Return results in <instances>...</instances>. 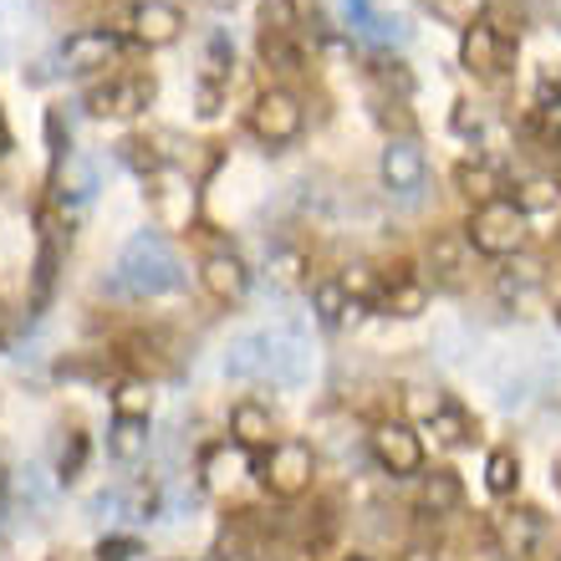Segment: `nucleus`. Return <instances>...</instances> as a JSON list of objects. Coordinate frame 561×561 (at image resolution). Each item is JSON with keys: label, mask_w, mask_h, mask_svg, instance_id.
Returning <instances> with one entry per match:
<instances>
[{"label": "nucleus", "mask_w": 561, "mask_h": 561, "mask_svg": "<svg viewBox=\"0 0 561 561\" xmlns=\"http://www.w3.org/2000/svg\"><path fill=\"white\" fill-rule=\"evenodd\" d=\"M184 280H190V271H184L179 251L169 245V236L163 230H138L118 251V266H113L107 291L128 296V301H153V296L184 291Z\"/></svg>", "instance_id": "nucleus-1"}, {"label": "nucleus", "mask_w": 561, "mask_h": 561, "mask_svg": "<svg viewBox=\"0 0 561 561\" xmlns=\"http://www.w3.org/2000/svg\"><path fill=\"white\" fill-rule=\"evenodd\" d=\"M148 190H144V199H148V215H153V225L159 230H190L194 225V179L179 169V163H163V169H153V174L144 179Z\"/></svg>", "instance_id": "nucleus-2"}, {"label": "nucleus", "mask_w": 561, "mask_h": 561, "mask_svg": "<svg viewBox=\"0 0 561 561\" xmlns=\"http://www.w3.org/2000/svg\"><path fill=\"white\" fill-rule=\"evenodd\" d=\"M465 240H470L480 255H516L520 240H526V215H520L511 199H490V205H480L470 215V225H465Z\"/></svg>", "instance_id": "nucleus-3"}, {"label": "nucleus", "mask_w": 561, "mask_h": 561, "mask_svg": "<svg viewBox=\"0 0 561 561\" xmlns=\"http://www.w3.org/2000/svg\"><path fill=\"white\" fill-rule=\"evenodd\" d=\"M301 128H307V107H301V98L286 88H271L261 92L251 103V134L261 138L266 148H286L301 138Z\"/></svg>", "instance_id": "nucleus-4"}, {"label": "nucleus", "mask_w": 561, "mask_h": 561, "mask_svg": "<svg viewBox=\"0 0 561 561\" xmlns=\"http://www.w3.org/2000/svg\"><path fill=\"white\" fill-rule=\"evenodd\" d=\"M311 474H317V449L307 439H280L271 444L266 465H261V480H266L271 495L280 501H296V495H307L311 490Z\"/></svg>", "instance_id": "nucleus-5"}, {"label": "nucleus", "mask_w": 561, "mask_h": 561, "mask_svg": "<svg viewBox=\"0 0 561 561\" xmlns=\"http://www.w3.org/2000/svg\"><path fill=\"white\" fill-rule=\"evenodd\" d=\"M490 388H495V399H501V409H520V403H531L541 388H547V363H536L531 353H501L490 357L485 368Z\"/></svg>", "instance_id": "nucleus-6"}, {"label": "nucleus", "mask_w": 561, "mask_h": 561, "mask_svg": "<svg viewBox=\"0 0 561 561\" xmlns=\"http://www.w3.org/2000/svg\"><path fill=\"white\" fill-rule=\"evenodd\" d=\"M266 332V378L261 383H280V388H301L311 368V347L301 337V327L280 322V327H261Z\"/></svg>", "instance_id": "nucleus-7"}, {"label": "nucleus", "mask_w": 561, "mask_h": 561, "mask_svg": "<svg viewBox=\"0 0 561 561\" xmlns=\"http://www.w3.org/2000/svg\"><path fill=\"white\" fill-rule=\"evenodd\" d=\"M368 449L393 480L424 470V439H419V428H409L403 419H383V424L368 434Z\"/></svg>", "instance_id": "nucleus-8"}, {"label": "nucleus", "mask_w": 561, "mask_h": 561, "mask_svg": "<svg viewBox=\"0 0 561 561\" xmlns=\"http://www.w3.org/2000/svg\"><path fill=\"white\" fill-rule=\"evenodd\" d=\"M88 103L98 118H138L148 103H153V77L128 72V77H107L88 92Z\"/></svg>", "instance_id": "nucleus-9"}, {"label": "nucleus", "mask_w": 561, "mask_h": 561, "mask_svg": "<svg viewBox=\"0 0 561 561\" xmlns=\"http://www.w3.org/2000/svg\"><path fill=\"white\" fill-rule=\"evenodd\" d=\"M113 61H118V31H107V26H82L61 42V67L77 77L107 72Z\"/></svg>", "instance_id": "nucleus-10"}, {"label": "nucleus", "mask_w": 561, "mask_h": 561, "mask_svg": "<svg viewBox=\"0 0 561 561\" xmlns=\"http://www.w3.org/2000/svg\"><path fill=\"white\" fill-rule=\"evenodd\" d=\"M378 174H383V190L399 194V199H414L419 190H424V148L414 144V138H388L383 159H378Z\"/></svg>", "instance_id": "nucleus-11"}, {"label": "nucleus", "mask_w": 561, "mask_h": 561, "mask_svg": "<svg viewBox=\"0 0 561 561\" xmlns=\"http://www.w3.org/2000/svg\"><path fill=\"white\" fill-rule=\"evenodd\" d=\"M128 31L138 46H174L184 36V11L174 0H138L128 11Z\"/></svg>", "instance_id": "nucleus-12"}, {"label": "nucleus", "mask_w": 561, "mask_h": 561, "mask_svg": "<svg viewBox=\"0 0 561 561\" xmlns=\"http://www.w3.org/2000/svg\"><path fill=\"white\" fill-rule=\"evenodd\" d=\"M199 286H205L220 307H236L240 296H245V286H251V271H245V261H240L236 251H209L205 261H199Z\"/></svg>", "instance_id": "nucleus-13"}, {"label": "nucleus", "mask_w": 561, "mask_h": 561, "mask_svg": "<svg viewBox=\"0 0 561 561\" xmlns=\"http://www.w3.org/2000/svg\"><path fill=\"white\" fill-rule=\"evenodd\" d=\"M459 67L474 72V77L505 72V42H501V31L490 26V21H480V26H470L465 36H459Z\"/></svg>", "instance_id": "nucleus-14"}, {"label": "nucleus", "mask_w": 561, "mask_h": 561, "mask_svg": "<svg viewBox=\"0 0 561 561\" xmlns=\"http://www.w3.org/2000/svg\"><path fill=\"white\" fill-rule=\"evenodd\" d=\"M245 474H251V459H245V449H240L236 439L209 444L205 455H199V480H205V490H215V495L236 490Z\"/></svg>", "instance_id": "nucleus-15"}, {"label": "nucleus", "mask_w": 561, "mask_h": 561, "mask_svg": "<svg viewBox=\"0 0 561 561\" xmlns=\"http://www.w3.org/2000/svg\"><path fill=\"white\" fill-rule=\"evenodd\" d=\"M342 11H347L353 36H363V42H373V46H393L409 36V26H403L399 15H383L373 0H342Z\"/></svg>", "instance_id": "nucleus-16"}, {"label": "nucleus", "mask_w": 561, "mask_h": 561, "mask_svg": "<svg viewBox=\"0 0 561 561\" xmlns=\"http://www.w3.org/2000/svg\"><path fill=\"white\" fill-rule=\"evenodd\" d=\"M225 373L240 378V383H261V378H266V332H261V327H255V332H240V337L230 342Z\"/></svg>", "instance_id": "nucleus-17"}, {"label": "nucleus", "mask_w": 561, "mask_h": 561, "mask_svg": "<svg viewBox=\"0 0 561 561\" xmlns=\"http://www.w3.org/2000/svg\"><path fill=\"white\" fill-rule=\"evenodd\" d=\"M271 434H276V419H271V409H261L255 399L230 409V439H236L240 449H271Z\"/></svg>", "instance_id": "nucleus-18"}, {"label": "nucleus", "mask_w": 561, "mask_h": 561, "mask_svg": "<svg viewBox=\"0 0 561 561\" xmlns=\"http://www.w3.org/2000/svg\"><path fill=\"white\" fill-rule=\"evenodd\" d=\"M495 541H501L505 557H531L536 541H541V516L536 511H505L501 520H495Z\"/></svg>", "instance_id": "nucleus-19"}, {"label": "nucleus", "mask_w": 561, "mask_h": 561, "mask_svg": "<svg viewBox=\"0 0 561 561\" xmlns=\"http://www.w3.org/2000/svg\"><path fill=\"white\" fill-rule=\"evenodd\" d=\"M383 307H388V317H419V311L428 307L424 280L409 276V266H393V276H388V286H383Z\"/></svg>", "instance_id": "nucleus-20"}, {"label": "nucleus", "mask_w": 561, "mask_h": 561, "mask_svg": "<svg viewBox=\"0 0 561 561\" xmlns=\"http://www.w3.org/2000/svg\"><path fill=\"white\" fill-rule=\"evenodd\" d=\"M57 261H61V230L42 220V240H36V307H46V296L57 286Z\"/></svg>", "instance_id": "nucleus-21"}, {"label": "nucleus", "mask_w": 561, "mask_h": 561, "mask_svg": "<svg viewBox=\"0 0 561 561\" xmlns=\"http://www.w3.org/2000/svg\"><path fill=\"white\" fill-rule=\"evenodd\" d=\"M455 184H459V194H465L474 209L490 205V199H501V174H495L490 163H474V159L459 163V169H455Z\"/></svg>", "instance_id": "nucleus-22"}, {"label": "nucleus", "mask_w": 561, "mask_h": 561, "mask_svg": "<svg viewBox=\"0 0 561 561\" xmlns=\"http://www.w3.org/2000/svg\"><path fill=\"white\" fill-rule=\"evenodd\" d=\"M153 414V383L148 378H123L113 388V419H134V424H148Z\"/></svg>", "instance_id": "nucleus-23"}, {"label": "nucleus", "mask_w": 561, "mask_h": 561, "mask_svg": "<svg viewBox=\"0 0 561 561\" xmlns=\"http://www.w3.org/2000/svg\"><path fill=\"white\" fill-rule=\"evenodd\" d=\"M424 511H434V516H449V511H459V501H465V485H459L455 470H434L424 474Z\"/></svg>", "instance_id": "nucleus-24"}, {"label": "nucleus", "mask_w": 561, "mask_h": 561, "mask_svg": "<svg viewBox=\"0 0 561 561\" xmlns=\"http://www.w3.org/2000/svg\"><path fill=\"white\" fill-rule=\"evenodd\" d=\"M347 307H353V296L342 291L337 276H327V280H317V286H311V311H317V322H327V327L347 322Z\"/></svg>", "instance_id": "nucleus-25"}, {"label": "nucleus", "mask_w": 561, "mask_h": 561, "mask_svg": "<svg viewBox=\"0 0 561 561\" xmlns=\"http://www.w3.org/2000/svg\"><path fill=\"white\" fill-rule=\"evenodd\" d=\"M561 205V184L551 174H536V179H526L516 190V209L520 215H547V209H557Z\"/></svg>", "instance_id": "nucleus-26"}, {"label": "nucleus", "mask_w": 561, "mask_h": 561, "mask_svg": "<svg viewBox=\"0 0 561 561\" xmlns=\"http://www.w3.org/2000/svg\"><path fill=\"white\" fill-rule=\"evenodd\" d=\"M205 67H199V82H215V88H230V67H236V46L225 42V31H215L205 42Z\"/></svg>", "instance_id": "nucleus-27"}, {"label": "nucleus", "mask_w": 561, "mask_h": 561, "mask_svg": "<svg viewBox=\"0 0 561 561\" xmlns=\"http://www.w3.org/2000/svg\"><path fill=\"white\" fill-rule=\"evenodd\" d=\"M107 449H113V459H123V465L144 459V455H148V424L118 419V424H113V434H107Z\"/></svg>", "instance_id": "nucleus-28"}, {"label": "nucleus", "mask_w": 561, "mask_h": 561, "mask_svg": "<svg viewBox=\"0 0 561 561\" xmlns=\"http://www.w3.org/2000/svg\"><path fill=\"white\" fill-rule=\"evenodd\" d=\"M485 485H490V495H511V490L520 485V455L516 449H490Z\"/></svg>", "instance_id": "nucleus-29"}, {"label": "nucleus", "mask_w": 561, "mask_h": 561, "mask_svg": "<svg viewBox=\"0 0 561 561\" xmlns=\"http://www.w3.org/2000/svg\"><path fill=\"white\" fill-rule=\"evenodd\" d=\"M485 5L490 0H428V11L439 15L444 26H459V31H470L485 21Z\"/></svg>", "instance_id": "nucleus-30"}, {"label": "nucleus", "mask_w": 561, "mask_h": 561, "mask_svg": "<svg viewBox=\"0 0 561 561\" xmlns=\"http://www.w3.org/2000/svg\"><path fill=\"white\" fill-rule=\"evenodd\" d=\"M82 470H88V434H67V444H61L57 455V485H77L82 480Z\"/></svg>", "instance_id": "nucleus-31"}, {"label": "nucleus", "mask_w": 561, "mask_h": 561, "mask_svg": "<svg viewBox=\"0 0 561 561\" xmlns=\"http://www.w3.org/2000/svg\"><path fill=\"white\" fill-rule=\"evenodd\" d=\"M261 61L276 67V72H301V51H296L291 36H276V31H261Z\"/></svg>", "instance_id": "nucleus-32"}, {"label": "nucleus", "mask_w": 561, "mask_h": 561, "mask_svg": "<svg viewBox=\"0 0 561 561\" xmlns=\"http://www.w3.org/2000/svg\"><path fill=\"white\" fill-rule=\"evenodd\" d=\"M261 31L296 36V31H301V5H296V0H261Z\"/></svg>", "instance_id": "nucleus-33"}, {"label": "nucleus", "mask_w": 561, "mask_h": 561, "mask_svg": "<svg viewBox=\"0 0 561 561\" xmlns=\"http://www.w3.org/2000/svg\"><path fill=\"white\" fill-rule=\"evenodd\" d=\"M428 261H434V271H439L444 280H455L459 266H465V240L459 236H434L428 240Z\"/></svg>", "instance_id": "nucleus-34"}, {"label": "nucleus", "mask_w": 561, "mask_h": 561, "mask_svg": "<svg viewBox=\"0 0 561 561\" xmlns=\"http://www.w3.org/2000/svg\"><path fill=\"white\" fill-rule=\"evenodd\" d=\"M159 505H163L159 485H153V480H138V485L123 495V516L128 520H153L159 516Z\"/></svg>", "instance_id": "nucleus-35"}, {"label": "nucleus", "mask_w": 561, "mask_h": 561, "mask_svg": "<svg viewBox=\"0 0 561 561\" xmlns=\"http://www.w3.org/2000/svg\"><path fill=\"white\" fill-rule=\"evenodd\" d=\"M536 286H541V266H536V261H520V266H511V276H501L505 301H526Z\"/></svg>", "instance_id": "nucleus-36"}, {"label": "nucleus", "mask_w": 561, "mask_h": 561, "mask_svg": "<svg viewBox=\"0 0 561 561\" xmlns=\"http://www.w3.org/2000/svg\"><path fill=\"white\" fill-rule=\"evenodd\" d=\"M46 148H51V163H67L72 159V128L61 118V107H46Z\"/></svg>", "instance_id": "nucleus-37"}, {"label": "nucleus", "mask_w": 561, "mask_h": 561, "mask_svg": "<svg viewBox=\"0 0 561 561\" xmlns=\"http://www.w3.org/2000/svg\"><path fill=\"white\" fill-rule=\"evenodd\" d=\"M428 434H434L439 444H465V434H470V419L459 414V409H449V403H444L439 414L428 419Z\"/></svg>", "instance_id": "nucleus-38"}, {"label": "nucleus", "mask_w": 561, "mask_h": 561, "mask_svg": "<svg viewBox=\"0 0 561 561\" xmlns=\"http://www.w3.org/2000/svg\"><path fill=\"white\" fill-rule=\"evenodd\" d=\"M134 557H138L134 536H107L103 547H98V561H134Z\"/></svg>", "instance_id": "nucleus-39"}, {"label": "nucleus", "mask_w": 561, "mask_h": 561, "mask_svg": "<svg viewBox=\"0 0 561 561\" xmlns=\"http://www.w3.org/2000/svg\"><path fill=\"white\" fill-rule=\"evenodd\" d=\"M373 72H378V82H383V88H399V92H414V77L403 72V61H378V67H373Z\"/></svg>", "instance_id": "nucleus-40"}, {"label": "nucleus", "mask_w": 561, "mask_h": 561, "mask_svg": "<svg viewBox=\"0 0 561 561\" xmlns=\"http://www.w3.org/2000/svg\"><path fill=\"white\" fill-rule=\"evenodd\" d=\"M337 280H342V291L353 296V301H357V296H368V291H373V271H368V266H353L347 276H337Z\"/></svg>", "instance_id": "nucleus-41"}, {"label": "nucleus", "mask_w": 561, "mask_h": 561, "mask_svg": "<svg viewBox=\"0 0 561 561\" xmlns=\"http://www.w3.org/2000/svg\"><path fill=\"white\" fill-rule=\"evenodd\" d=\"M225 103V88H215V82H199V118H215Z\"/></svg>", "instance_id": "nucleus-42"}, {"label": "nucleus", "mask_w": 561, "mask_h": 561, "mask_svg": "<svg viewBox=\"0 0 561 561\" xmlns=\"http://www.w3.org/2000/svg\"><path fill=\"white\" fill-rule=\"evenodd\" d=\"M455 134H480V113H474V103H455Z\"/></svg>", "instance_id": "nucleus-43"}, {"label": "nucleus", "mask_w": 561, "mask_h": 561, "mask_svg": "<svg viewBox=\"0 0 561 561\" xmlns=\"http://www.w3.org/2000/svg\"><path fill=\"white\" fill-rule=\"evenodd\" d=\"M399 561H434V551H428V547H409Z\"/></svg>", "instance_id": "nucleus-44"}, {"label": "nucleus", "mask_w": 561, "mask_h": 561, "mask_svg": "<svg viewBox=\"0 0 561 561\" xmlns=\"http://www.w3.org/2000/svg\"><path fill=\"white\" fill-rule=\"evenodd\" d=\"M5 46H11V26L0 21V57H5Z\"/></svg>", "instance_id": "nucleus-45"}, {"label": "nucleus", "mask_w": 561, "mask_h": 561, "mask_svg": "<svg viewBox=\"0 0 561 561\" xmlns=\"http://www.w3.org/2000/svg\"><path fill=\"white\" fill-rule=\"evenodd\" d=\"M0 337H5V311H0Z\"/></svg>", "instance_id": "nucleus-46"}, {"label": "nucleus", "mask_w": 561, "mask_h": 561, "mask_svg": "<svg viewBox=\"0 0 561 561\" xmlns=\"http://www.w3.org/2000/svg\"><path fill=\"white\" fill-rule=\"evenodd\" d=\"M0 495H5V470H0Z\"/></svg>", "instance_id": "nucleus-47"}, {"label": "nucleus", "mask_w": 561, "mask_h": 561, "mask_svg": "<svg viewBox=\"0 0 561 561\" xmlns=\"http://www.w3.org/2000/svg\"><path fill=\"white\" fill-rule=\"evenodd\" d=\"M347 561H368V557H347Z\"/></svg>", "instance_id": "nucleus-48"}, {"label": "nucleus", "mask_w": 561, "mask_h": 561, "mask_svg": "<svg viewBox=\"0 0 561 561\" xmlns=\"http://www.w3.org/2000/svg\"><path fill=\"white\" fill-rule=\"evenodd\" d=\"M557 561H561V557H557Z\"/></svg>", "instance_id": "nucleus-49"}]
</instances>
